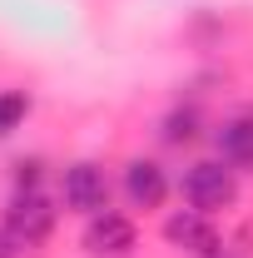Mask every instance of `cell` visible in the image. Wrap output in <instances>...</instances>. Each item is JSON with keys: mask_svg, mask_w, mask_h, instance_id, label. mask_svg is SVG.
<instances>
[{"mask_svg": "<svg viewBox=\"0 0 253 258\" xmlns=\"http://www.w3.org/2000/svg\"><path fill=\"white\" fill-rule=\"evenodd\" d=\"M5 228L20 238V248H30V243H40L50 228H55V209L40 199V194H15V204L5 209Z\"/></svg>", "mask_w": 253, "mask_h": 258, "instance_id": "7a4b0ae2", "label": "cell"}, {"mask_svg": "<svg viewBox=\"0 0 253 258\" xmlns=\"http://www.w3.org/2000/svg\"><path fill=\"white\" fill-rule=\"evenodd\" d=\"M164 238H169V243H179V248H189V253H204V258L219 253V233H214V224H209L199 209L174 214V219L164 224Z\"/></svg>", "mask_w": 253, "mask_h": 258, "instance_id": "5b68a950", "label": "cell"}, {"mask_svg": "<svg viewBox=\"0 0 253 258\" xmlns=\"http://www.w3.org/2000/svg\"><path fill=\"white\" fill-rule=\"evenodd\" d=\"M223 164H253V119H233L219 129Z\"/></svg>", "mask_w": 253, "mask_h": 258, "instance_id": "52a82bcc", "label": "cell"}, {"mask_svg": "<svg viewBox=\"0 0 253 258\" xmlns=\"http://www.w3.org/2000/svg\"><path fill=\"white\" fill-rule=\"evenodd\" d=\"M184 194H189V204L199 214H214V209H228L238 199V179L223 164H194L189 179H184Z\"/></svg>", "mask_w": 253, "mask_h": 258, "instance_id": "6da1fadb", "label": "cell"}, {"mask_svg": "<svg viewBox=\"0 0 253 258\" xmlns=\"http://www.w3.org/2000/svg\"><path fill=\"white\" fill-rule=\"evenodd\" d=\"M15 253H20V238H15L10 228L0 224V258H15Z\"/></svg>", "mask_w": 253, "mask_h": 258, "instance_id": "9c48e42d", "label": "cell"}, {"mask_svg": "<svg viewBox=\"0 0 253 258\" xmlns=\"http://www.w3.org/2000/svg\"><path fill=\"white\" fill-rule=\"evenodd\" d=\"M129 199L139 204V209H159L164 204V194H169V179H164V169L149 159H134L129 164V179H124Z\"/></svg>", "mask_w": 253, "mask_h": 258, "instance_id": "8992f818", "label": "cell"}, {"mask_svg": "<svg viewBox=\"0 0 253 258\" xmlns=\"http://www.w3.org/2000/svg\"><path fill=\"white\" fill-rule=\"evenodd\" d=\"M65 204L80 209V214H104V209H109L104 169H95V164H75V169H65Z\"/></svg>", "mask_w": 253, "mask_h": 258, "instance_id": "3957f363", "label": "cell"}, {"mask_svg": "<svg viewBox=\"0 0 253 258\" xmlns=\"http://www.w3.org/2000/svg\"><path fill=\"white\" fill-rule=\"evenodd\" d=\"M85 248L95 258H124L134 248V224L119 219V214H95L90 228H85Z\"/></svg>", "mask_w": 253, "mask_h": 258, "instance_id": "277c9868", "label": "cell"}, {"mask_svg": "<svg viewBox=\"0 0 253 258\" xmlns=\"http://www.w3.org/2000/svg\"><path fill=\"white\" fill-rule=\"evenodd\" d=\"M25 109H30V99L20 95V90H5V95H0V134H10V129L20 124Z\"/></svg>", "mask_w": 253, "mask_h": 258, "instance_id": "ba28073f", "label": "cell"}]
</instances>
